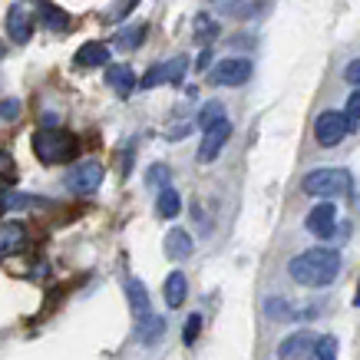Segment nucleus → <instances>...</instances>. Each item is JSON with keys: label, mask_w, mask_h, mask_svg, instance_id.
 Wrapping results in <instances>:
<instances>
[{"label": "nucleus", "mask_w": 360, "mask_h": 360, "mask_svg": "<svg viewBox=\"0 0 360 360\" xmlns=\"http://www.w3.org/2000/svg\"><path fill=\"white\" fill-rule=\"evenodd\" d=\"M288 274L304 288H328L340 274V251L334 248H311L301 251L288 262Z\"/></svg>", "instance_id": "obj_1"}, {"label": "nucleus", "mask_w": 360, "mask_h": 360, "mask_svg": "<svg viewBox=\"0 0 360 360\" xmlns=\"http://www.w3.org/2000/svg\"><path fill=\"white\" fill-rule=\"evenodd\" d=\"M33 153L46 165L66 162V159L77 155V136H70L63 129H40L33 136Z\"/></svg>", "instance_id": "obj_2"}, {"label": "nucleus", "mask_w": 360, "mask_h": 360, "mask_svg": "<svg viewBox=\"0 0 360 360\" xmlns=\"http://www.w3.org/2000/svg\"><path fill=\"white\" fill-rule=\"evenodd\" d=\"M350 186H354V179H350L347 169H314V172L304 175V195H314V198H334V195H347Z\"/></svg>", "instance_id": "obj_3"}, {"label": "nucleus", "mask_w": 360, "mask_h": 360, "mask_svg": "<svg viewBox=\"0 0 360 360\" xmlns=\"http://www.w3.org/2000/svg\"><path fill=\"white\" fill-rule=\"evenodd\" d=\"M103 165L96 159H86V162L73 165L70 172H66V188L70 192H77V195H89V192H96L103 186Z\"/></svg>", "instance_id": "obj_4"}, {"label": "nucleus", "mask_w": 360, "mask_h": 360, "mask_svg": "<svg viewBox=\"0 0 360 360\" xmlns=\"http://www.w3.org/2000/svg\"><path fill=\"white\" fill-rule=\"evenodd\" d=\"M347 129H350L347 116H344V112H338V110H324V112H321V116L314 120V139L321 142L324 149L338 146V142L347 136Z\"/></svg>", "instance_id": "obj_5"}, {"label": "nucleus", "mask_w": 360, "mask_h": 360, "mask_svg": "<svg viewBox=\"0 0 360 360\" xmlns=\"http://www.w3.org/2000/svg\"><path fill=\"white\" fill-rule=\"evenodd\" d=\"M215 86H241L245 79L251 77V60L245 56H229V60H219L215 70L208 73Z\"/></svg>", "instance_id": "obj_6"}, {"label": "nucleus", "mask_w": 360, "mask_h": 360, "mask_svg": "<svg viewBox=\"0 0 360 360\" xmlns=\"http://www.w3.org/2000/svg\"><path fill=\"white\" fill-rule=\"evenodd\" d=\"M304 225H307L311 235H317V238H330L334 229H338V208H334V202H321V205H314L311 212H307Z\"/></svg>", "instance_id": "obj_7"}, {"label": "nucleus", "mask_w": 360, "mask_h": 360, "mask_svg": "<svg viewBox=\"0 0 360 360\" xmlns=\"http://www.w3.org/2000/svg\"><path fill=\"white\" fill-rule=\"evenodd\" d=\"M229 136H231V122L229 120H221L219 126L205 129V139H202V146H198V162H212V159L225 149Z\"/></svg>", "instance_id": "obj_8"}, {"label": "nucleus", "mask_w": 360, "mask_h": 360, "mask_svg": "<svg viewBox=\"0 0 360 360\" xmlns=\"http://www.w3.org/2000/svg\"><path fill=\"white\" fill-rule=\"evenodd\" d=\"M314 347H317V338L311 334V330H295L291 338H284L281 344H278V357L281 360H301V357H307Z\"/></svg>", "instance_id": "obj_9"}, {"label": "nucleus", "mask_w": 360, "mask_h": 360, "mask_svg": "<svg viewBox=\"0 0 360 360\" xmlns=\"http://www.w3.org/2000/svg\"><path fill=\"white\" fill-rule=\"evenodd\" d=\"M106 86H112L116 96L126 99L132 89L139 86V79H136V73L126 63H112V66H106Z\"/></svg>", "instance_id": "obj_10"}, {"label": "nucleus", "mask_w": 360, "mask_h": 360, "mask_svg": "<svg viewBox=\"0 0 360 360\" xmlns=\"http://www.w3.org/2000/svg\"><path fill=\"white\" fill-rule=\"evenodd\" d=\"M23 245H27V229L20 221H4L0 225V258L23 251Z\"/></svg>", "instance_id": "obj_11"}, {"label": "nucleus", "mask_w": 360, "mask_h": 360, "mask_svg": "<svg viewBox=\"0 0 360 360\" xmlns=\"http://www.w3.org/2000/svg\"><path fill=\"white\" fill-rule=\"evenodd\" d=\"M7 33H11L13 44H20V46L30 40L33 23H30V17H27L23 7H11V11H7Z\"/></svg>", "instance_id": "obj_12"}, {"label": "nucleus", "mask_w": 360, "mask_h": 360, "mask_svg": "<svg viewBox=\"0 0 360 360\" xmlns=\"http://www.w3.org/2000/svg\"><path fill=\"white\" fill-rule=\"evenodd\" d=\"M165 255L172 258V262H182L192 255V235L186 229H172L165 235Z\"/></svg>", "instance_id": "obj_13"}, {"label": "nucleus", "mask_w": 360, "mask_h": 360, "mask_svg": "<svg viewBox=\"0 0 360 360\" xmlns=\"http://www.w3.org/2000/svg\"><path fill=\"white\" fill-rule=\"evenodd\" d=\"M165 304L169 307H182L186 304V297H188V281H186V274L182 271H172L169 278H165Z\"/></svg>", "instance_id": "obj_14"}, {"label": "nucleus", "mask_w": 360, "mask_h": 360, "mask_svg": "<svg viewBox=\"0 0 360 360\" xmlns=\"http://www.w3.org/2000/svg\"><path fill=\"white\" fill-rule=\"evenodd\" d=\"M162 334H165V321L159 314L139 317V324H136V338H139L142 344H155Z\"/></svg>", "instance_id": "obj_15"}, {"label": "nucleus", "mask_w": 360, "mask_h": 360, "mask_svg": "<svg viewBox=\"0 0 360 360\" xmlns=\"http://www.w3.org/2000/svg\"><path fill=\"white\" fill-rule=\"evenodd\" d=\"M106 60H110V50H106V44H83L77 50V66H83V70L103 66Z\"/></svg>", "instance_id": "obj_16"}, {"label": "nucleus", "mask_w": 360, "mask_h": 360, "mask_svg": "<svg viewBox=\"0 0 360 360\" xmlns=\"http://www.w3.org/2000/svg\"><path fill=\"white\" fill-rule=\"evenodd\" d=\"M126 295H129V304H132V311H136V317L153 314V311H149V291H146V284H142L139 278H129V281H126Z\"/></svg>", "instance_id": "obj_17"}, {"label": "nucleus", "mask_w": 360, "mask_h": 360, "mask_svg": "<svg viewBox=\"0 0 360 360\" xmlns=\"http://www.w3.org/2000/svg\"><path fill=\"white\" fill-rule=\"evenodd\" d=\"M155 212H159V219H175L179 212H182V198L175 188H159V198H155Z\"/></svg>", "instance_id": "obj_18"}, {"label": "nucleus", "mask_w": 360, "mask_h": 360, "mask_svg": "<svg viewBox=\"0 0 360 360\" xmlns=\"http://www.w3.org/2000/svg\"><path fill=\"white\" fill-rule=\"evenodd\" d=\"M146 23H132V27H126V30L116 33V46L120 50H136V46H142V40H146Z\"/></svg>", "instance_id": "obj_19"}, {"label": "nucleus", "mask_w": 360, "mask_h": 360, "mask_svg": "<svg viewBox=\"0 0 360 360\" xmlns=\"http://www.w3.org/2000/svg\"><path fill=\"white\" fill-rule=\"evenodd\" d=\"M186 70H188V56H175V60H169V63L162 66L165 83L179 86V83H182V77H186Z\"/></svg>", "instance_id": "obj_20"}, {"label": "nucleus", "mask_w": 360, "mask_h": 360, "mask_svg": "<svg viewBox=\"0 0 360 360\" xmlns=\"http://www.w3.org/2000/svg\"><path fill=\"white\" fill-rule=\"evenodd\" d=\"M225 120V106L221 103H205V110L198 112V126L202 129H212V126H219Z\"/></svg>", "instance_id": "obj_21"}, {"label": "nucleus", "mask_w": 360, "mask_h": 360, "mask_svg": "<svg viewBox=\"0 0 360 360\" xmlns=\"http://www.w3.org/2000/svg\"><path fill=\"white\" fill-rule=\"evenodd\" d=\"M264 314L274 317V321H288V317H295V311H291V304L284 297H268L264 301Z\"/></svg>", "instance_id": "obj_22"}, {"label": "nucleus", "mask_w": 360, "mask_h": 360, "mask_svg": "<svg viewBox=\"0 0 360 360\" xmlns=\"http://www.w3.org/2000/svg\"><path fill=\"white\" fill-rule=\"evenodd\" d=\"M314 357H317V360H338V338H330V334L317 338Z\"/></svg>", "instance_id": "obj_23"}, {"label": "nucleus", "mask_w": 360, "mask_h": 360, "mask_svg": "<svg viewBox=\"0 0 360 360\" xmlns=\"http://www.w3.org/2000/svg\"><path fill=\"white\" fill-rule=\"evenodd\" d=\"M195 33L202 37V40H212V37L219 33V23H212L205 13H198V17H195Z\"/></svg>", "instance_id": "obj_24"}, {"label": "nucleus", "mask_w": 360, "mask_h": 360, "mask_svg": "<svg viewBox=\"0 0 360 360\" xmlns=\"http://www.w3.org/2000/svg\"><path fill=\"white\" fill-rule=\"evenodd\" d=\"M344 116H347L350 129L360 122V93H350V96H347V110H344Z\"/></svg>", "instance_id": "obj_25"}, {"label": "nucleus", "mask_w": 360, "mask_h": 360, "mask_svg": "<svg viewBox=\"0 0 360 360\" xmlns=\"http://www.w3.org/2000/svg\"><path fill=\"white\" fill-rule=\"evenodd\" d=\"M198 330H202V317H198V314H192V317H188V321H186V330H182V340H186V344H195Z\"/></svg>", "instance_id": "obj_26"}, {"label": "nucleus", "mask_w": 360, "mask_h": 360, "mask_svg": "<svg viewBox=\"0 0 360 360\" xmlns=\"http://www.w3.org/2000/svg\"><path fill=\"white\" fill-rule=\"evenodd\" d=\"M46 27H60V30H66V27H70V17H66L63 11H56V7H46Z\"/></svg>", "instance_id": "obj_27"}, {"label": "nucleus", "mask_w": 360, "mask_h": 360, "mask_svg": "<svg viewBox=\"0 0 360 360\" xmlns=\"http://www.w3.org/2000/svg\"><path fill=\"white\" fill-rule=\"evenodd\" d=\"M0 116L4 120H17L20 116V99H0Z\"/></svg>", "instance_id": "obj_28"}, {"label": "nucleus", "mask_w": 360, "mask_h": 360, "mask_svg": "<svg viewBox=\"0 0 360 360\" xmlns=\"http://www.w3.org/2000/svg\"><path fill=\"white\" fill-rule=\"evenodd\" d=\"M155 83H165V77H162V66H153V70H149V73H146V77L139 79V86H142V89H153Z\"/></svg>", "instance_id": "obj_29"}, {"label": "nucleus", "mask_w": 360, "mask_h": 360, "mask_svg": "<svg viewBox=\"0 0 360 360\" xmlns=\"http://www.w3.org/2000/svg\"><path fill=\"white\" fill-rule=\"evenodd\" d=\"M344 79H347L350 86H357V93H360V56L347 63V70H344Z\"/></svg>", "instance_id": "obj_30"}, {"label": "nucleus", "mask_w": 360, "mask_h": 360, "mask_svg": "<svg viewBox=\"0 0 360 360\" xmlns=\"http://www.w3.org/2000/svg\"><path fill=\"white\" fill-rule=\"evenodd\" d=\"M169 179V169L165 165H153V172H149V186H159V182H165Z\"/></svg>", "instance_id": "obj_31"}, {"label": "nucleus", "mask_w": 360, "mask_h": 360, "mask_svg": "<svg viewBox=\"0 0 360 360\" xmlns=\"http://www.w3.org/2000/svg\"><path fill=\"white\" fill-rule=\"evenodd\" d=\"M56 126H60V116L46 110V112H44V129H56Z\"/></svg>", "instance_id": "obj_32"}, {"label": "nucleus", "mask_w": 360, "mask_h": 360, "mask_svg": "<svg viewBox=\"0 0 360 360\" xmlns=\"http://www.w3.org/2000/svg\"><path fill=\"white\" fill-rule=\"evenodd\" d=\"M208 63H212V50H202V56L195 60V70H208Z\"/></svg>", "instance_id": "obj_33"}, {"label": "nucleus", "mask_w": 360, "mask_h": 360, "mask_svg": "<svg viewBox=\"0 0 360 360\" xmlns=\"http://www.w3.org/2000/svg\"><path fill=\"white\" fill-rule=\"evenodd\" d=\"M7 165H11V159H7V155H4V149H0V172H4Z\"/></svg>", "instance_id": "obj_34"}, {"label": "nucleus", "mask_w": 360, "mask_h": 360, "mask_svg": "<svg viewBox=\"0 0 360 360\" xmlns=\"http://www.w3.org/2000/svg\"><path fill=\"white\" fill-rule=\"evenodd\" d=\"M354 304H357V307H360V288H357V297H354Z\"/></svg>", "instance_id": "obj_35"}]
</instances>
